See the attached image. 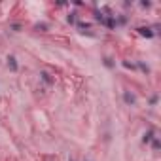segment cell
Instances as JSON below:
<instances>
[{"mask_svg":"<svg viewBox=\"0 0 161 161\" xmlns=\"http://www.w3.org/2000/svg\"><path fill=\"white\" fill-rule=\"evenodd\" d=\"M154 135H155V131H154V129H148V131L144 133V136H142V142H144V144H150V142L155 139Z\"/></svg>","mask_w":161,"mask_h":161,"instance_id":"6da1fadb","label":"cell"},{"mask_svg":"<svg viewBox=\"0 0 161 161\" xmlns=\"http://www.w3.org/2000/svg\"><path fill=\"white\" fill-rule=\"evenodd\" d=\"M123 101H125L129 106H135V104H136V99H135V95H133V93H129V91H125V93H123Z\"/></svg>","mask_w":161,"mask_h":161,"instance_id":"7a4b0ae2","label":"cell"},{"mask_svg":"<svg viewBox=\"0 0 161 161\" xmlns=\"http://www.w3.org/2000/svg\"><path fill=\"white\" fill-rule=\"evenodd\" d=\"M139 34H142V36H146V38H152V36H154V32H152L150 27H139Z\"/></svg>","mask_w":161,"mask_h":161,"instance_id":"3957f363","label":"cell"},{"mask_svg":"<svg viewBox=\"0 0 161 161\" xmlns=\"http://www.w3.org/2000/svg\"><path fill=\"white\" fill-rule=\"evenodd\" d=\"M8 66L12 68V70H17V61H15V57H13V55H10V57H8Z\"/></svg>","mask_w":161,"mask_h":161,"instance_id":"277c9868","label":"cell"},{"mask_svg":"<svg viewBox=\"0 0 161 161\" xmlns=\"http://www.w3.org/2000/svg\"><path fill=\"white\" fill-rule=\"evenodd\" d=\"M76 27L80 29V32H89L91 31V27L87 25V23H76Z\"/></svg>","mask_w":161,"mask_h":161,"instance_id":"5b68a950","label":"cell"},{"mask_svg":"<svg viewBox=\"0 0 161 161\" xmlns=\"http://www.w3.org/2000/svg\"><path fill=\"white\" fill-rule=\"evenodd\" d=\"M40 76H42V80H44L45 83H48V85H51V83H53V78H51L48 72H40Z\"/></svg>","mask_w":161,"mask_h":161,"instance_id":"8992f818","label":"cell"},{"mask_svg":"<svg viewBox=\"0 0 161 161\" xmlns=\"http://www.w3.org/2000/svg\"><path fill=\"white\" fill-rule=\"evenodd\" d=\"M68 23H70V25H76V13H70V15H68Z\"/></svg>","mask_w":161,"mask_h":161,"instance_id":"52a82bcc","label":"cell"},{"mask_svg":"<svg viewBox=\"0 0 161 161\" xmlns=\"http://www.w3.org/2000/svg\"><path fill=\"white\" fill-rule=\"evenodd\" d=\"M152 146H154V150H159V140H157V136L154 139V144H152Z\"/></svg>","mask_w":161,"mask_h":161,"instance_id":"ba28073f","label":"cell"},{"mask_svg":"<svg viewBox=\"0 0 161 161\" xmlns=\"http://www.w3.org/2000/svg\"><path fill=\"white\" fill-rule=\"evenodd\" d=\"M70 161H72V159H70Z\"/></svg>","mask_w":161,"mask_h":161,"instance_id":"9c48e42d","label":"cell"}]
</instances>
